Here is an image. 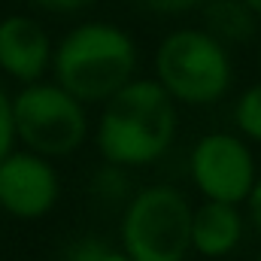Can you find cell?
Segmentation results:
<instances>
[{"label":"cell","instance_id":"cell-7","mask_svg":"<svg viewBox=\"0 0 261 261\" xmlns=\"http://www.w3.org/2000/svg\"><path fill=\"white\" fill-rule=\"evenodd\" d=\"M58 173L52 161L15 149L0 164V213L15 219H40L58 203Z\"/></svg>","mask_w":261,"mask_h":261},{"label":"cell","instance_id":"cell-16","mask_svg":"<svg viewBox=\"0 0 261 261\" xmlns=\"http://www.w3.org/2000/svg\"><path fill=\"white\" fill-rule=\"evenodd\" d=\"M34 3L55 15H76V12H85L88 6H94L97 0H34Z\"/></svg>","mask_w":261,"mask_h":261},{"label":"cell","instance_id":"cell-4","mask_svg":"<svg viewBox=\"0 0 261 261\" xmlns=\"http://www.w3.org/2000/svg\"><path fill=\"white\" fill-rule=\"evenodd\" d=\"M192 203L173 186L137 192L122 213V252L134 261H186L192 249Z\"/></svg>","mask_w":261,"mask_h":261},{"label":"cell","instance_id":"cell-1","mask_svg":"<svg viewBox=\"0 0 261 261\" xmlns=\"http://www.w3.org/2000/svg\"><path fill=\"white\" fill-rule=\"evenodd\" d=\"M176 137L173 97L155 79H134L103 103L97 122V149L107 164L143 167L158 161Z\"/></svg>","mask_w":261,"mask_h":261},{"label":"cell","instance_id":"cell-9","mask_svg":"<svg viewBox=\"0 0 261 261\" xmlns=\"http://www.w3.org/2000/svg\"><path fill=\"white\" fill-rule=\"evenodd\" d=\"M243 237L240 210L231 203L203 200L192 216V249L206 258H222L237 249Z\"/></svg>","mask_w":261,"mask_h":261},{"label":"cell","instance_id":"cell-15","mask_svg":"<svg viewBox=\"0 0 261 261\" xmlns=\"http://www.w3.org/2000/svg\"><path fill=\"white\" fill-rule=\"evenodd\" d=\"M130 3L143 12H152V15H179L203 0H130Z\"/></svg>","mask_w":261,"mask_h":261},{"label":"cell","instance_id":"cell-12","mask_svg":"<svg viewBox=\"0 0 261 261\" xmlns=\"http://www.w3.org/2000/svg\"><path fill=\"white\" fill-rule=\"evenodd\" d=\"M234 122L246 137L261 143V82L240 94V100L234 107Z\"/></svg>","mask_w":261,"mask_h":261},{"label":"cell","instance_id":"cell-14","mask_svg":"<svg viewBox=\"0 0 261 261\" xmlns=\"http://www.w3.org/2000/svg\"><path fill=\"white\" fill-rule=\"evenodd\" d=\"M113 246L97 240V237H82L64 252V261H103Z\"/></svg>","mask_w":261,"mask_h":261},{"label":"cell","instance_id":"cell-5","mask_svg":"<svg viewBox=\"0 0 261 261\" xmlns=\"http://www.w3.org/2000/svg\"><path fill=\"white\" fill-rule=\"evenodd\" d=\"M15 137L24 152H34L46 161L76 152L88 137V113L55 82L24 85L12 97Z\"/></svg>","mask_w":261,"mask_h":261},{"label":"cell","instance_id":"cell-19","mask_svg":"<svg viewBox=\"0 0 261 261\" xmlns=\"http://www.w3.org/2000/svg\"><path fill=\"white\" fill-rule=\"evenodd\" d=\"M243 3H246V6H249L255 15H261V0H243Z\"/></svg>","mask_w":261,"mask_h":261},{"label":"cell","instance_id":"cell-11","mask_svg":"<svg viewBox=\"0 0 261 261\" xmlns=\"http://www.w3.org/2000/svg\"><path fill=\"white\" fill-rule=\"evenodd\" d=\"M88 192L100 206H128L134 195H130V173L128 167H116V164H100L91 179H88Z\"/></svg>","mask_w":261,"mask_h":261},{"label":"cell","instance_id":"cell-20","mask_svg":"<svg viewBox=\"0 0 261 261\" xmlns=\"http://www.w3.org/2000/svg\"><path fill=\"white\" fill-rule=\"evenodd\" d=\"M258 261H261V255H258Z\"/></svg>","mask_w":261,"mask_h":261},{"label":"cell","instance_id":"cell-18","mask_svg":"<svg viewBox=\"0 0 261 261\" xmlns=\"http://www.w3.org/2000/svg\"><path fill=\"white\" fill-rule=\"evenodd\" d=\"M103 261H134L128 255V252H119V249H110V252H107V258Z\"/></svg>","mask_w":261,"mask_h":261},{"label":"cell","instance_id":"cell-3","mask_svg":"<svg viewBox=\"0 0 261 261\" xmlns=\"http://www.w3.org/2000/svg\"><path fill=\"white\" fill-rule=\"evenodd\" d=\"M155 82L182 103L206 107L231 88V61L206 31L182 28L167 34L155 52Z\"/></svg>","mask_w":261,"mask_h":261},{"label":"cell","instance_id":"cell-13","mask_svg":"<svg viewBox=\"0 0 261 261\" xmlns=\"http://www.w3.org/2000/svg\"><path fill=\"white\" fill-rule=\"evenodd\" d=\"M15 113H12V97L0 85V164L15 152Z\"/></svg>","mask_w":261,"mask_h":261},{"label":"cell","instance_id":"cell-8","mask_svg":"<svg viewBox=\"0 0 261 261\" xmlns=\"http://www.w3.org/2000/svg\"><path fill=\"white\" fill-rule=\"evenodd\" d=\"M52 40L46 28L31 15H6L0 18V70L24 85L43 82L52 70Z\"/></svg>","mask_w":261,"mask_h":261},{"label":"cell","instance_id":"cell-6","mask_svg":"<svg viewBox=\"0 0 261 261\" xmlns=\"http://www.w3.org/2000/svg\"><path fill=\"white\" fill-rule=\"evenodd\" d=\"M192 179L197 192L216 203L249 200L258 176L249 146L234 134H206L192 149Z\"/></svg>","mask_w":261,"mask_h":261},{"label":"cell","instance_id":"cell-17","mask_svg":"<svg viewBox=\"0 0 261 261\" xmlns=\"http://www.w3.org/2000/svg\"><path fill=\"white\" fill-rule=\"evenodd\" d=\"M249 219H252V225L261 231V176H258V182H255V189H252V195H249Z\"/></svg>","mask_w":261,"mask_h":261},{"label":"cell","instance_id":"cell-2","mask_svg":"<svg viewBox=\"0 0 261 261\" xmlns=\"http://www.w3.org/2000/svg\"><path fill=\"white\" fill-rule=\"evenodd\" d=\"M137 46L130 34L110 21H85L73 28L55 49L52 73L70 97L85 103H107L137 76Z\"/></svg>","mask_w":261,"mask_h":261},{"label":"cell","instance_id":"cell-10","mask_svg":"<svg viewBox=\"0 0 261 261\" xmlns=\"http://www.w3.org/2000/svg\"><path fill=\"white\" fill-rule=\"evenodd\" d=\"M203 31L225 43H249L258 28V15L243 0H206L203 3Z\"/></svg>","mask_w":261,"mask_h":261}]
</instances>
